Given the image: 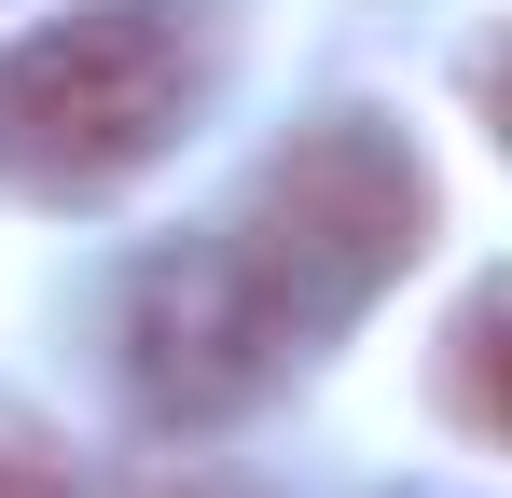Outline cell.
Wrapping results in <instances>:
<instances>
[{
	"label": "cell",
	"instance_id": "5b68a950",
	"mask_svg": "<svg viewBox=\"0 0 512 498\" xmlns=\"http://www.w3.org/2000/svg\"><path fill=\"white\" fill-rule=\"evenodd\" d=\"M0 498H84V471H70L28 415H0Z\"/></svg>",
	"mask_w": 512,
	"mask_h": 498
},
{
	"label": "cell",
	"instance_id": "277c9868",
	"mask_svg": "<svg viewBox=\"0 0 512 498\" xmlns=\"http://www.w3.org/2000/svg\"><path fill=\"white\" fill-rule=\"evenodd\" d=\"M443 415H457L471 443H499V291H471V305L443 319Z\"/></svg>",
	"mask_w": 512,
	"mask_h": 498
},
{
	"label": "cell",
	"instance_id": "3957f363",
	"mask_svg": "<svg viewBox=\"0 0 512 498\" xmlns=\"http://www.w3.org/2000/svg\"><path fill=\"white\" fill-rule=\"evenodd\" d=\"M291 346L305 332L277 319V291L250 277V249L236 236H180V249H153L125 277L111 374H125V402L153 415V429H222V415H250L291 374Z\"/></svg>",
	"mask_w": 512,
	"mask_h": 498
},
{
	"label": "cell",
	"instance_id": "6da1fadb",
	"mask_svg": "<svg viewBox=\"0 0 512 498\" xmlns=\"http://www.w3.org/2000/svg\"><path fill=\"white\" fill-rule=\"evenodd\" d=\"M208 97L194 0H84L0 42V180L42 208H97L167 153Z\"/></svg>",
	"mask_w": 512,
	"mask_h": 498
},
{
	"label": "cell",
	"instance_id": "7a4b0ae2",
	"mask_svg": "<svg viewBox=\"0 0 512 498\" xmlns=\"http://www.w3.org/2000/svg\"><path fill=\"white\" fill-rule=\"evenodd\" d=\"M250 249V277L277 291L291 332L360 319L402 263L429 249V166L374 125V111H333V125H291V153H263L250 208L222 222Z\"/></svg>",
	"mask_w": 512,
	"mask_h": 498
}]
</instances>
